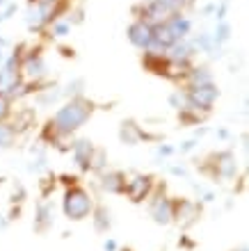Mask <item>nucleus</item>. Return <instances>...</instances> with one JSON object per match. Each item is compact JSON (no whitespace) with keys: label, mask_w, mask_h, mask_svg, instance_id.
<instances>
[{"label":"nucleus","mask_w":249,"mask_h":251,"mask_svg":"<svg viewBox=\"0 0 249 251\" xmlns=\"http://www.w3.org/2000/svg\"><path fill=\"white\" fill-rule=\"evenodd\" d=\"M94 114V103L85 96H71L57 112L53 114V119L44 128V137L51 144L59 146L64 137H71L76 130H80Z\"/></svg>","instance_id":"obj_1"},{"label":"nucleus","mask_w":249,"mask_h":251,"mask_svg":"<svg viewBox=\"0 0 249 251\" xmlns=\"http://www.w3.org/2000/svg\"><path fill=\"white\" fill-rule=\"evenodd\" d=\"M94 197L89 194V190H85L83 185H71L64 190V197H62V212L69 222H83V219L92 217L94 210Z\"/></svg>","instance_id":"obj_2"},{"label":"nucleus","mask_w":249,"mask_h":251,"mask_svg":"<svg viewBox=\"0 0 249 251\" xmlns=\"http://www.w3.org/2000/svg\"><path fill=\"white\" fill-rule=\"evenodd\" d=\"M19 75H21V82H26L30 89L41 87V82L48 75V69H46V62H44V55H41L39 48H30L26 55H21Z\"/></svg>","instance_id":"obj_3"},{"label":"nucleus","mask_w":249,"mask_h":251,"mask_svg":"<svg viewBox=\"0 0 249 251\" xmlns=\"http://www.w3.org/2000/svg\"><path fill=\"white\" fill-rule=\"evenodd\" d=\"M149 215L158 226H169L174 222V199L167 197L165 187H158L149 197Z\"/></svg>","instance_id":"obj_4"},{"label":"nucleus","mask_w":249,"mask_h":251,"mask_svg":"<svg viewBox=\"0 0 249 251\" xmlns=\"http://www.w3.org/2000/svg\"><path fill=\"white\" fill-rule=\"evenodd\" d=\"M183 92H185L188 103H192L197 110H201V112H206V114L213 110L217 96H220V89H217L215 82H203V85L185 87Z\"/></svg>","instance_id":"obj_5"},{"label":"nucleus","mask_w":249,"mask_h":251,"mask_svg":"<svg viewBox=\"0 0 249 251\" xmlns=\"http://www.w3.org/2000/svg\"><path fill=\"white\" fill-rule=\"evenodd\" d=\"M156 187V180L149 174H135L131 178H126V190L124 194L131 199L133 203H142L151 197V192Z\"/></svg>","instance_id":"obj_6"},{"label":"nucleus","mask_w":249,"mask_h":251,"mask_svg":"<svg viewBox=\"0 0 249 251\" xmlns=\"http://www.w3.org/2000/svg\"><path fill=\"white\" fill-rule=\"evenodd\" d=\"M199 215H201V203L192 201V199H174V222L181 228H190L197 224Z\"/></svg>","instance_id":"obj_7"},{"label":"nucleus","mask_w":249,"mask_h":251,"mask_svg":"<svg viewBox=\"0 0 249 251\" xmlns=\"http://www.w3.org/2000/svg\"><path fill=\"white\" fill-rule=\"evenodd\" d=\"M19 60L21 53H14L9 60H5L2 69H0V96H12V92L21 85V75H19Z\"/></svg>","instance_id":"obj_8"},{"label":"nucleus","mask_w":249,"mask_h":251,"mask_svg":"<svg viewBox=\"0 0 249 251\" xmlns=\"http://www.w3.org/2000/svg\"><path fill=\"white\" fill-rule=\"evenodd\" d=\"M213 176L220 180H231L236 178L238 174V162H236V155L231 151H220L213 155Z\"/></svg>","instance_id":"obj_9"},{"label":"nucleus","mask_w":249,"mask_h":251,"mask_svg":"<svg viewBox=\"0 0 249 251\" xmlns=\"http://www.w3.org/2000/svg\"><path fill=\"white\" fill-rule=\"evenodd\" d=\"M128 39H131V44L135 48L146 50V48L151 46V41H153V25L142 19H135L131 25H128Z\"/></svg>","instance_id":"obj_10"},{"label":"nucleus","mask_w":249,"mask_h":251,"mask_svg":"<svg viewBox=\"0 0 249 251\" xmlns=\"http://www.w3.org/2000/svg\"><path fill=\"white\" fill-rule=\"evenodd\" d=\"M94 151H96V146H94L89 139H76V142H71L73 162H76L78 169H83V172H89V162H92Z\"/></svg>","instance_id":"obj_11"},{"label":"nucleus","mask_w":249,"mask_h":251,"mask_svg":"<svg viewBox=\"0 0 249 251\" xmlns=\"http://www.w3.org/2000/svg\"><path fill=\"white\" fill-rule=\"evenodd\" d=\"M126 178H128V176H126L124 172L108 169V172H101V187H103L108 194H124Z\"/></svg>","instance_id":"obj_12"},{"label":"nucleus","mask_w":249,"mask_h":251,"mask_svg":"<svg viewBox=\"0 0 249 251\" xmlns=\"http://www.w3.org/2000/svg\"><path fill=\"white\" fill-rule=\"evenodd\" d=\"M194 55H197V48H194V44L190 39H181L165 50V57L174 62H192Z\"/></svg>","instance_id":"obj_13"},{"label":"nucleus","mask_w":249,"mask_h":251,"mask_svg":"<svg viewBox=\"0 0 249 251\" xmlns=\"http://www.w3.org/2000/svg\"><path fill=\"white\" fill-rule=\"evenodd\" d=\"M146 137H149V135L142 130V126H138L133 119L124 121V124H121V128H119V139H121L124 144H128V146L139 144V142H142V139H146Z\"/></svg>","instance_id":"obj_14"},{"label":"nucleus","mask_w":249,"mask_h":251,"mask_svg":"<svg viewBox=\"0 0 249 251\" xmlns=\"http://www.w3.org/2000/svg\"><path fill=\"white\" fill-rule=\"evenodd\" d=\"M53 222H55V208H53V203H48V201H41V203L37 205V217H34V231L46 233L48 228L53 226Z\"/></svg>","instance_id":"obj_15"},{"label":"nucleus","mask_w":249,"mask_h":251,"mask_svg":"<svg viewBox=\"0 0 249 251\" xmlns=\"http://www.w3.org/2000/svg\"><path fill=\"white\" fill-rule=\"evenodd\" d=\"M92 224L96 233H108L112 228V212L105 205H94L92 210Z\"/></svg>","instance_id":"obj_16"},{"label":"nucleus","mask_w":249,"mask_h":251,"mask_svg":"<svg viewBox=\"0 0 249 251\" xmlns=\"http://www.w3.org/2000/svg\"><path fill=\"white\" fill-rule=\"evenodd\" d=\"M185 87H192V85H203V82H213V75L206 66H190L188 73L183 78Z\"/></svg>","instance_id":"obj_17"},{"label":"nucleus","mask_w":249,"mask_h":251,"mask_svg":"<svg viewBox=\"0 0 249 251\" xmlns=\"http://www.w3.org/2000/svg\"><path fill=\"white\" fill-rule=\"evenodd\" d=\"M32 124H34V110H16V117L12 121V128L16 130V135L28 130Z\"/></svg>","instance_id":"obj_18"},{"label":"nucleus","mask_w":249,"mask_h":251,"mask_svg":"<svg viewBox=\"0 0 249 251\" xmlns=\"http://www.w3.org/2000/svg\"><path fill=\"white\" fill-rule=\"evenodd\" d=\"M213 37V44H215V50L222 48V44H226L231 37V25L226 21H217V27H215V34H210Z\"/></svg>","instance_id":"obj_19"},{"label":"nucleus","mask_w":249,"mask_h":251,"mask_svg":"<svg viewBox=\"0 0 249 251\" xmlns=\"http://www.w3.org/2000/svg\"><path fill=\"white\" fill-rule=\"evenodd\" d=\"M16 142V130L9 121H0V149H9Z\"/></svg>","instance_id":"obj_20"},{"label":"nucleus","mask_w":249,"mask_h":251,"mask_svg":"<svg viewBox=\"0 0 249 251\" xmlns=\"http://www.w3.org/2000/svg\"><path fill=\"white\" fill-rule=\"evenodd\" d=\"M46 30H48V34H51V37H55V39H62V37H66V34L71 32V21L57 19V21H53Z\"/></svg>","instance_id":"obj_21"},{"label":"nucleus","mask_w":249,"mask_h":251,"mask_svg":"<svg viewBox=\"0 0 249 251\" xmlns=\"http://www.w3.org/2000/svg\"><path fill=\"white\" fill-rule=\"evenodd\" d=\"M12 117V100L7 96H0V121H7Z\"/></svg>","instance_id":"obj_22"},{"label":"nucleus","mask_w":249,"mask_h":251,"mask_svg":"<svg viewBox=\"0 0 249 251\" xmlns=\"http://www.w3.org/2000/svg\"><path fill=\"white\" fill-rule=\"evenodd\" d=\"M169 105L176 107V110H181V107L185 105V92H181V89H176V92L169 96Z\"/></svg>","instance_id":"obj_23"},{"label":"nucleus","mask_w":249,"mask_h":251,"mask_svg":"<svg viewBox=\"0 0 249 251\" xmlns=\"http://www.w3.org/2000/svg\"><path fill=\"white\" fill-rule=\"evenodd\" d=\"M14 12H16V7H14V5H7L5 9H2V12H0V21L9 19V14H14Z\"/></svg>","instance_id":"obj_24"},{"label":"nucleus","mask_w":249,"mask_h":251,"mask_svg":"<svg viewBox=\"0 0 249 251\" xmlns=\"http://www.w3.org/2000/svg\"><path fill=\"white\" fill-rule=\"evenodd\" d=\"M171 153H174V149H171V146H158V155H163V158H167V155H171Z\"/></svg>","instance_id":"obj_25"},{"label":"nucleus","mask_w":249,"mask_h":251,"mask_svg":"<svg viewBox=\"0 0 249 251\" xmlns=\"http://www.w3.org/2000/svg\"><path fill=\"white\" fill-rule=\"evenodd\" d=\"M103 249H105V251H117L119 247H117V242H114L112 238H108V240L103 242Z\"/></svg>","instance_id":"obj_26"},{"label":"nucleus","mask_w":249,"mask_h":251,"mask_svg":"<svg viewBox=\"0 0 249 251\" xmlns=\"http://www.w3.org/2000/svg\"><path fill=\"white\" fill-rule=\"evenodd\" d=\"M171 174H176V176H185V167H171Z\"/></svg>","instance_id":"obj_27"},{"label":"nucleus","mask_w":249,"mask_h":251,"mask_svg":"<svg viewBox=\"0 0 249 251\" xmlns=\"http://www.w3.org/2000/svg\"><path fill=\"white\" fill-rule=\"evenodd\" d=\"M7 224H9V222H7V219H5V215H0V231H5V228H7Z\"/></svg>","instance_id":"obj_28"},{"label":"nucleus","mask_w":249,"mask_h":251,"mask_svg":"<svg viewBox=\"0 0 249 251\" xmlns=\"http://www.w3.org/2000/svg\"><path fill=\"white\" fill-rule=\"evenodd\" d=\"M30 2H34V5H39V2H53V0H30Z\"/></svg>","instance_id":"obj_29"},{"label":"nucleus","mask_w":249,"mask_h":251,"mask_svg":"<svg viewBox=\"0 0 249 251\" xmlns=\"http://www.w3.org/2000/svg\"><path fill=\"white\" fill-rule=\"evenodd\" d=\"M183 2H185V7H188V5H192V2H194V0H183Z\"/></svg>","instance_id":"obj_30"},{"label":"nucleus","mask_w":249,"mask_h":251,"mask_svg":"<svg viewBox=\"0 0 249 251\" xmlns=\"http://www.w3.org/2000/svg\"><path fill=\"white\" fill-rule=\"evenodd\" d=\"M236 251H247V247H240V249H236Z\"/></svg>","instance_id":"obj_31"}]
</instances>
